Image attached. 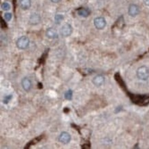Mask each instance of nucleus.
I'll return each instance as SVG.
<instances>
[{
	"mask_svg": "<svg viewBox=\"0 0 149 149\" xmlns=\"http://www.w3.org/2000/svg\"><path fill=\"white\" fill-rule=\"evenodd\" d=\"M137 76L139 80L147 81L149 78V68L146 66H141L137 70Z\"/></svg>",
	"mask_w": 149,
	"mask_h": 149,
	"instance_id": "nucleus-1",
	"label": "nucleus"
},
{
	"mask_svg": "<svg viewBox=\"0 0 149 149\" xmlns=\"http://www.w3.org/2000/svg\"><path fill=\"white\" fill-rule=\"evenodd\" d=\"M29 44L30 40L27 37H26V36L21 37L19 39H18L16 43L17 47L20 49H24L27 48Z\"/></svg>",
	"mask_w": 149,
	"mask_h": 149,
	"instance_id": "nucleus-2",
	"label": "nucleus"
},
{
	"mask_svg": "<svg viewBox=\"0 0 149 149\" xmlns=\"http://www.w3.org/2000/svg\"><path fill=\"white\" fill-rule=\"evenodd\" d=\"M72 31H73V28H72L71 25L69 24H65L61 28V34L63 37H67L71 35Z\"/></svg>",
	"mask_w": 149,
	"mask_h": 149,
	"instance_id": "nucleus-3",
	"label": "nucleus"
},
{
	"mask_svg": "<svg viewBox=\"0 0 149 149\" xmlns=\"http://www.w3.org/2000/svg\"><path fill=\"white\" fill-rule=\"evenodd\" d=\"M93 23H94L95 27L98 30H102L103 28H104L107 24L105 19L104 17H96V18L94 19Z\"/></svg>",
	"mask_w": 149,
	"mask_h": 149,
	"instance_id": "nucleus-4",
	"label": "nucleus"
},
{
	"mask_svg": "<svg viewBox=\"0 0 149 149\" xmlns=\"http://www.w3.org/2000/svg\"><path fill=\"white\" fill-rule=\"evenodd\" d=\"M71 139H72L71 135H70L69 133L66 132V131H64V132L61 133V134L59 135L58 138L59 142L64 144H68V143H70V141H71Z\"/></svg>",
	"mask_w": 149,
	"mask_h": 149,
	"instance_id": "nucleus-5",
	"label": "nucleus"
},
{
	"mask_svg": "<svg viewBox=\"0 0 149 149\" xmlns=\"http://www.w3.org/2000/svg\"><path fill=\"white\" fill-rule=\"evenodd\" d=\"M105 82V78L102 75H97L93 78L92 83L96 87H100Z\"/></svg>",
	"mask_w": 149,
	"mask_h": 149,
	"instance_id": "nucleus-6",
	"label": "nucleus"
},
{
	"mask_svg": "<svg viewBox=\"0 0 149 149\" xmlns=\"http://www.w3.org/2000/svg\"><path fill=\"white\" fill-rule=\"evenodd\" d=\"M40 22H41V17L39 15L37 14V13H33L30 15L29 19L30 24L35 26V25L39 24Z\"/></svg>",
	"mask_w": 149,
	"mask_h": 149,
	"instance_id": "nucleus-7",
	"label": "nucleus"
},
{
	"mask_svg": "<svg viewBox=\"0 0 149 149\" xmlns=\"http://www.w3.org/2000/svg\"><path fill=\"white\" fill-rule=\"evenodd\" d=\"M22 86L25 91H28L32 87V82L29 78L25 77L22 81Z\"/></svg>",
	"mask_w": 149,
	"mask_h": 149,
	"instance_id": "nucleus-8",
	"label": "nucleus"
},
{
	"mask_svg": "<svg viewBox=\"0 0 149 149\" xmlns=\"http://www.w3.org/2000/svg\"><path fill=\"white\" fill-rule=\"evenodd\" d=\"M46 36L51 39H57L58 37V32L53 28H49L46 30Z\"/></svg>",
	"mask_w": 149,
	"mask_h": 149,
	"instance_id": "nucleus-9",
	"label": "nucleus"
},
{
	"mask_svg": "<svg viewBox=\"0 0 149 149\" xmlns=\"http://www.w3.org/2000/svg\"><path fill=\"white\" fill-rule=\"evenodd\" d=\"M139 8L137 5L131 4L129 8V15L131 17H135L139 14Z\"/></svg>",
	"mask_w": 149,
	"mask_h": 149,
	"instance_id": "nucleus-10",
	"label": "nucleus"
},
{
	"mask_svg": "<svg viewBox=\"0 0 149 149\" xmlns=\"http://www.w3.org/2000/svg\"><path fill=\"white\" fill-rule=\"evenodd\" d=\"M19 6L23 10H28L31 6V0H20Z\"/></svg>",
	"mask_w": 149,
	"mask_h": 149,
	"instance_id": "nucleus-11",
	"label": "nucleus"
},
{
	"mask_svg": "<svg viewBox=\"0 0 149 149\" xmlns=\"http://www.w3.org/2000/svg\"><path fill=\"white\" fill-rule=\"evenodd\" d=\"M78 14L79 16L83 17H87L90 15V10L87 8H81L78 10Z\"/></svg>",
	"mask_w": 149,
	"mask_h": 149,
	"instance_id": "nucleus-12",
	"label": "nucleus"
},
{
	"mask_svg": "<svg viewBox=\"0 0 149 149\" xmlns=\"http://www.w3.org/2000/svg\"><path fill=\"white\" fill-rule=\"evenodd\" d=\"M64 96L66 100H71L72 99V96H73V91H72L71 89H69V90L65 92Z\"/></svg>",
	"mask_w": 149,
	"mask_h": 149,
	"instance_id": "nucleus-13",
	"label": "nucleus"
},
{
	"mask_svg": "<svg viewBox=\"0 0 149 149\" xmlns=\"http://www.w3.org/2000/svg\"><path fill=\"white\" fill-rule=\"evenodd\" d=\"M63 19H64L63 15H60V14L56 15V16H55V18H54L55 22H56V24H60V23L62 22V21L63 20Z\"/></svg>",
	"mask_w": 149,
	"mask_h": 149,
	"instance_id": "nucleus-14",
	"label": "nucleus"
},
{
	"mask_svg": "<svg viewBox=\"0 0 149 149\" xmlns=\"http://www.w3.org/2000/svg\"><path fill=\"white\" fill-rule=\"evenodd\" d=\"M1 8H2V10H6V11L9 10L10 9V6L8 3L4 2L1 4Z\"/></svg>",
	"mask_w": 149,
	"mask_h": 149,
	"instance_id": "nucleus-15",
	"label": "nucleus"
},
{
	"mask_svg": "<svg viewBox=\"0 0 149 149\" xmlns=\"http://www.w3.org/2000/svg\"><path fill=\"white\" fill-rule=\"evenodd\" d=\"M12 98H13L12 95H6V96H5L4 98H3V103H4V104H8V103L9 102V101H10L11 99H12Z\"/></svg>",
	"mask_w": 149,
	"mask_h": 149,
	"instance_id": "nucleus-16",
	"label": "nucleus"
},
{
	"mask_svg": "<svg viewBox=\"0 0 149 149\" xmlns=\"http://www.w3.org/2000/svg\"><path fill=\"white\" fill-rule=\"evenodd\" d=\"M12 17H13V15H12V14H11L10 13H5V15H4V18H5L6 20L8 21V22H9V21H10L11 19H12Z\"/></svg>",
	"mask_w": 149,
	"mask_h": 149,
	"instance_id": "nucleus-17",
	"label": "nucleus"
},
{
	"mask_svg": "<svg viewBox=\"0 0 149 149\" xmlns=\"http://www.w3.org/2000/svg\"><path fill=\"white\" fill-rule=\"evenodd\" d=\"M1 28H4L6 27V22L3 21L2 18H1Z\"/></svg>",
	"mask_w": 149,
	"mask_h": 149,
	"instance_id": "nucleus-18",
	"label": "nucleus"
},
{
	"mask_svg": "<svg viewBox=\"0 0 149 149\" xmlns=\"http://www.w3.org/2000/svg\"><path fill=\"white\" fill-rule=\"evenodd\" d=\"M144 2L146 6H149V0H144Z\"/></svg>",
	"mask_w": 149,
	"mask_h": 149,
	"instance_id": "nucleus-19",
	"label": "nucleus"
},
{
	"mask_svg": "<svg viewBox=\"0 0 149 149\" xmlns=\"http://www.w3.org/2000/svg\"><path fill=\"white\" fill-rule=\"evenodd\" d=\"M61 0H51V1H52L53 3H58L60 2Z\"/></svg>",
	"mask_w": 149,
	"mask_h": 149,
	"instance_id": "nucleus-20",
	"label": "nucleus"
}]
</instances>
